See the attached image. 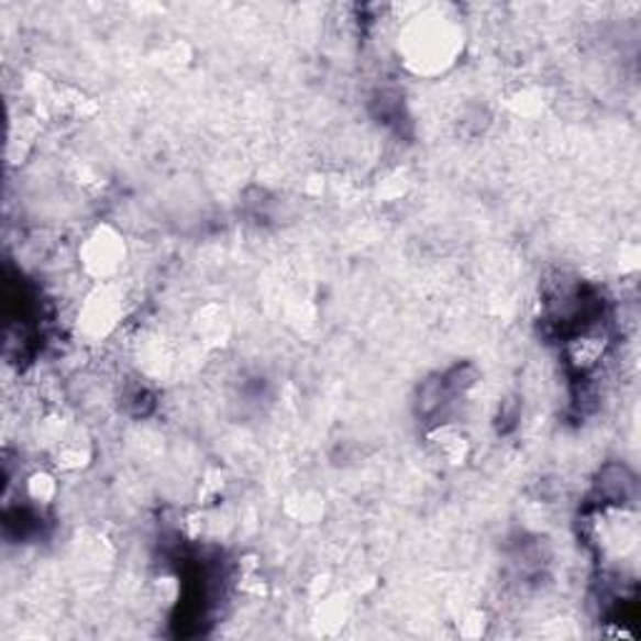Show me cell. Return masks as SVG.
Wrapping results in <instances>:
<instances>
[{
  "label": "cell",
  "mask_w": 641,
  "mask_h": 641,
  "mask_svg": "<svg viewBox=\"0 0 641 641\" xmlns=\"http://www.w3.org/2000/svg\"><path fill=\"white\" fill-rule=\"evenodd\" d=\"M80 256H84L88 274L106 278L123 264V243L108 229H98L93 236L88 239L84 251H80Z\"/></svg>",
  "instance_id": "cell-1"
}]
</instances>
